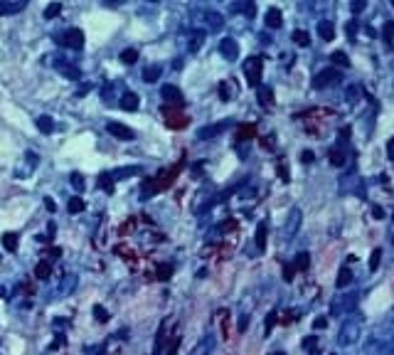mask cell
I'll return each instance as SVG.
<instances>
[{"mask_svg":"<svg viewBox=\"0 0 394 355\" xmlns=\"http://www.w3.org/2000/svg\"><path fill=\"white\" fill-rule=\"evenodd\" d=\"M360 328H362V321H360L357 316H350V318L340 325V330H338V345H340V348L352 345V343L360 338Z\"/></svg>","mask_w":394,"mask_h":355,"instance_id":"cell-1","label":"cell"},{"mask_svg":"<svg viewBox=\"0 0 394 355\" xmlns=\"http://www.w3.org/2000/svg\"><path fill=\"white\" fill-rule=\"evenodd\" d=\"M340 82H342V72L335 69V67H328V69H320L313 77V89H328V87H335Z\"/></svg>","mask_w":394,"mask_h":355,"instance_id":"cell-2","label":"cell"},{"mask_svg":"<svg viewBox=\"0 0 394 355\" xmlns=\"http://www.w3.org/2000/svg\"><path fill=\"white\" fill-rule=\"evenodd\" d=\"M37 165H40V155H37L35 150H28V153L23 155L20 165L15 168V178H18V180H28V178L35 173Z\"/></svg>","mask_w":394,"mask_h":355,"instance_id":"cell-3","label":"cell"},{"mask_svg":"<svg viewBox=\"0 0 394 355\" xmlns=\"http://www.w3.org/2000/svg\"><path fill=\"white\" fill-rule=\"evenodd\" d=\"M244 77H247V82L256 89L259 87V82H261V59L259 57H249L247 62H244Z\"/></svg>","mask_w":394,"mask_h":355,"instance_id":"cell-4","label":"cell"},{"mask_svg":"<svg viewBox=\"0 0 394 355\" xmlns=\"http://www.w3.org/2000/svg\"><path fill=\"white\" fill-rule=\"evenodd\" d=\"M59 42L67 45V47H72V50H82V47H84V32H82L79 28H69V30L62 35Z\"/></svg>","mask_w":394,"mask_h":355,"instance_id":"cell-5","label":"cell"},{"mask_svg":"<svg viewBox=\"0 0 394 355\" xmlns=\"http://www.w3.org/2000/svg\"><path fill=\"white\" fill-rule=\"evenodd\" d=\"M357 306V294H347V296H340L335 303H333V316H340V313H347Z\"/></svg>","mask_w":394,"mask_h":355,"instance_id":"cell-6","label":"cell"},{"mask_svg":"<svg viewBox=\"0 0 394 355\" xmlns=\"http://www.w3.org/2000/svg\"><path fill=\"white\" fill-rule=\"evenodd\" d=\"M55 67H57V72H59L62 77H67L69 82H79V79H82V69H79L77 64L67 62V59H59Z\"/></svg>","mask_w":394,"mask_h":355,"instance_id":"cell-7","label":"cell"},{"mask_svg":"<svg viewBox=\"0 0 394 355\" xmlns=\"http://www.w3.org/2000/svg\"><path fill=\"white\" fill-rule=\"evenodd\" d=\"M106 131L113 136V138H118V141H133V128H128V126H123V123H116V121H109L106 123Z\"/></svg>","mask_w":394,"mask_h":355,"instance_id":"cell-8","label":"cell"},{"mask_svg":"<svg viewBox=\"0 0 394 355\" xmlns=\"http://www.w3.org/2000/svg\"><path fill=\"white\" fill-rule=\"evenodd\" d=\"M215 345H217V338L215 335H205L202 340H197V345L190 350V355H212Z\"/></svg>","mask_w":394,"mask_h":355,"instance_id":"cell-9","label":"cell"},{"mask_svg":"<svg viewBox=\"0 0 394 355\" xmlns=\"http://www.w3.org/2000/svg\"><path fill=\"white\" fill-rule=\"evenodd\" d=\"M220 55H222L225 59H229V62H237V57H239V45H237V40L225 37V40L220 42Z\"/></svg>","mask_w":394,"mask_h":355,"instance_id":"cell-10","label":"cell"},{"mask_svg":"<svg viewBox=\"0 0 394 355\" xmlns=\"http://www.w3.org/2000/svg\"><path fill=\"white\" fill-rule=\"evenodd\" d=\"M227 128H229V121H222V123H212V126H205V128H200V131H197V138H200V141H210V138H215V136L225 133Z\"/></svg>","mask_w":394,"mask_h":355,"instance_id":"cell-11","label":"cell"},{"mask_svg":"<svg viewBox=\"0 0 394 355\" xmlns=\"http://www.w3.org/2000/svg\"><path fill=\"white\" fill-rule=\"evenodd\" d=\"M160 96H163L168 104H175V106L182 104V91H180L177 87H172V84H163V87H160Z\"/></svg>","mask_w":394,"mask_h":355,"instance_id":"cell-12","label":"cell"},{"mask_svg":"<svg viewBox=\"0 0 394 355\" xmlns=\"http://www.w3.org/2000/svg\"><path fill=\"white\" fill-rule=\"evenodd\" d=\"M25 0H8V3H0V15H15L25 10Z\"/></svg>","mask_w":394,"mask_h":355,"instance_id":"cell-13","label":"cell"},{"mask_svg":"<svg viewBox=\"0 0 394 355\" xmlns=\"http://www.w3.org/2000/svg\"><path fill=\"white\" fill-rule=\"evenodd\" d=\"M118 104H121V109H126V111H138L141 99H138L133 91H123V94H121V99H118Z\"/></svg>","mask_w":394,"mask_h":355,"instance_id":"cell-14","label":"cell"},{"mask_svg":"<svg viewBox=\"0 0 394 355\" xmlns=\"http://www.w3.org/2000/svg\"><path fill=\"white\" fill-rule=\"evenodd\" d=\"M298 227H301V210L296 207V210H291V215H288V220H286V237H293L296 232H298Z\"/></svg>","mask_w":394,"mask_h":355,"instance_id":"cell-15","label":"cell"},{"mask_svg":"<svg viewBox=\"0 0 394 355\" xmlns=\"http://www.w3.org/2000/svg\"><path fill=\"white\" fill-rule=\"evenodd\" d=\"M138 173H141V165H126V168H116L111 173V178H113V180H126V178H133Z\"/></svg>","mask_w":394,"mask_h":355,"instance_id":"cell-16","label":"cell"},{"mask_svg":"<svg viewBox=\"0 0 394 355\" xmlns=\"http://www.w3.org/2000/svg\"><path fill=\"white\" fill-rule=\"evenodd\" d=\"M281 23H283L281 10H279V8H269V10H266V28L279 30V28H281Z\"/></svg>","mask_w":394,"mask_h":355,"instance_id":"cell-17","label":"cell"},{"mask_svg":"<svg viewBox=\"0 0 394 355\" xmlns=\"http://www.w3.org/2000/svg\"><path fill=\"white\" fill-rule=\"evenodd\" d=\"M318 35L325 40V42H333L335 40V25L330 20H320L318 23Z\"/></svg>","mask_w":394,"mask_h":355,"instance_id":"cell-18","label":"cell"},{"mask_svg":"<svg viewBox=\"0 0 394 355\" xmlns=\"http://www.w3.org/2000/svg\"><path fill=\"white\" fill-rule=\"evenodd\" d=\"M160 74H163V69H160L158 64H148V67L143 69V82H145V84H155V82L160 79Z\"/></svg>","mask_w":394,"mask_h":355,"instance_id":"cell-19","label":"cell"},{"mask_svg":"<svg viewBox=\"0 0 394 355\" xmlns=\"http://www.w3.org/2000/svg\"><path fill=\"white\" fill-rule=\"evenodd\" d=\"M74 284H77V279L69 274V276H64L62 279V286H57V291H55V296L57 298H64L67 294H72V289H74Z\"/></svg>","mask_w":394,"mask_h":355,"instance_id":"cell-20","label":"cell"},{"mask_svg":"<svg viewBox=\"0 0 394 355\" xmlns=\"http://www.w3.org/2000/svg\"><path fill=\"white\" fill-rule=\"evenodd\" d=\"M205 20L210 23V30H215V32L225 28V18H222L220 13H215V10H207V13H205Z\"/></svg>","mask_w":394,"mask_h":355,"instance_id":"cell-21","label":"cell"},{"mask_svg":"<svg viewBox=\"0 0 394 355\" xmlns=\"http://www.w3.org/2000/svg\"><path fill=\"white\" fill-rule=\"evenodd\" d=\"M205 45V30H195L190 35V52H200Z\"/></svg>","mask_w":394,"mask_h":355,"instance_id":"cell-22","label":"cell"},{"mask_svg":"<svg viewBox=\"0 0 394 355\" xmlns=\"http://www.w3.org/2000/svg\"><path fill=\"white\" fill-rule=\"evenodd\" d=\"M350 284H352V271H350V266H342V269L338 271L335 286H338V289H345V286H350Z\"/></svg>","mask_w":394,"mask_h":355,"instance_id":"cell-23","label":"cell"},{"mask_svg":"<svg viewBox=\"0 0 394 355\" xmlns=\"http://www.w3.org/2000/svg\"><path fill=\"white\" fill-rule=\"evenodd\" d=\"M256 96H259V101H261L264 106H271V101H274V91H271V87H264V84H259V87H256Z\"/></svg>","mask_w":394,"mask_h":355,"instance_id":"cell-24","label":"cell"},{"mask_svg":"<svg viewBox=\"0 0 394 355\" xmlns=\"http://www.w3.org/2000/svg\"><path fill=\"white\" fill-rule=\"evenodd\" d=\"M50 274H52V264H50L47 259H42V262L35 266V276H37L40 281H47V279H50Z\"/></svg>","mask_w":394,"mask_h":355,"instance_id":"cell-25","label":"cell"},{"mask_svg":"<svg viewBox=\"0 0 394 355\" xmlns=\"http://www.w3.org/2000/svg\"><path fill=\"white\" fill-rule=\"evenodd\" d=\"M232 10L234 13H244V15H249V18H254V3H249V0H239V3H232Z\"/></svg>","mask_w":394,"mask_h":355,"instance_id":"cell-26","label":"cell"},{"mask_svg":"<svg viewBox=\"0 0 394 355\" xmlns=\"http://www.w3.org/2000/svg\"><path fill=\"white\" fill-rule=\"evenodd\" d=\"M254 244H256V249H259V252H264V249H266V222H261V225H259V230H256V235H254Z\"/></svg>","mask_w":394,"mask_h":355,"instance_id":"cell-27","label":"cell"},{"mask_svg":"<svg viewBox=\"0 0 394 355\" xmlns=\"http://www.w3.org/2000/svg\"><path fill=\"white\" fill-rule=\"evenodd\" d=\"M35 123H37V128H40L42 133H52V131H55V121H52L50 116H45V114H42V116H37V121H35Z\"/></svg>","mask_w":394,"mask_h":355,"instance_id":"cell-28","label":"cell"},{"mask_svg":"<svg viewBox=\"0 0 394 355\" xmlns=\"http://www.w3.org/2000/svg\"><path fill=\"white\" fill-rule=\"evenodd\" d=\"M310 266V254L308 252H301L298 257H296V262H293V269H298V271H306Z\"/></svg>","mask_w":394,"mask_h":355,"instance_id":"cell-29","label":"cell"},{"mask_svg":"<svg viewBox=\"0 0 394 355\" xmlns=\"http://www.w3.org/2000/svg\"><path fill=\"white\" fill-rule=\"evenodd\" d=\"M293 42H296L298 47H308V45H310V35H308L306 30H293Z\"/></svg>","mask_w":394,"mask_h":355,"instance_id":"cell-30","label":"cell"},{"mask_svg":"<svg viewBox=\"0 0 394 355\" xmlns=\"http://www.w3.org/2000/svg\"><path fill=\"white\" fill-rule=\"evenodd\" d=\"M3 247H5L8 252H15V249H18V235H15V232H5V235H3Z\"/></svg>","mask_w":394,"mask_h":355,"instance_id":"cell-31","label":"cell"},{"mask_svg":"<svg viewBox=\"0 0 394 355\" xmlns=\"http://www.w3.org/2000/svg\"><path fill=\"white\" fill-rule=\"evenodd\" d=\"M121 62H123V64H136V62H138V50H133V47L123 50V52H121Z\"/></svg>","mask_w":394,"mask_h":355,"instance_id":"cell-32","label":"cell"},{"mask_svg":"<svg viewBox=\"0 0 394 355\" xmlns=\"http://www.w3.org/2000/svg\"><path fill=\"white\" fill-rule=\"evenodd\" d=\"M382 40H384L387 47L392 45V40H394V20H392V23H384V28H382Z\"/></svg>","mask_w":394,"mask_h":355,"instance_id":"cell-33","label":"cell"},{"mask_svg":"<svg viewBox=\"0 0 394 355\" xmlns=\"http://www.w3.org/2000/svg\"><path fill=\"white\" fill-rule=\"evenodd\" d=\"M62 13V3H50L47 8H45V20H52V18H57Z\"/></svg>","mask_w":394,"mask_h":355,"instance_id":"cell-34","label":"cell"},{"mask_svg":"<svg viewBox=\"0 0 394 355\" xmlns=\"http://www.w3.org/2000/svg\"><path fill=\"white\" fill-rule=\"evenodd\" d=\"M330 163H333L335 168H342V165H345V155H342L340 148H333V150H330Z\"/></svg>","mask_w":394,"mask_h":355,"instance_id":"cell-35","label":"cell"},{"mask_svg":"<svg viewBox=\"0 0 394 355\" xmlns=\"http://www.w3.org/2000/svg\"><path fill=\"white\" fill-rule=\"evenodd\" d=\"M67 210H69L72 215H77V212H82V210H84V200H82L79 195H77V198H72V200L67 203Z\"/></svg>","mask_w":394,"mask_h":355,"instance_id":"cell-36","label":"cell"},{"mask_svg":"<svg viewBox=\"0 0 394 355\" xmlns=\"http://www.w3.org/2000/svg\"><path fill=\"white\" fill-rule=\"evenodd\" d=\"M170 274H172V266H170V264H160V266L155 269V276H158L160 281H165V279H170Z\"/></svg>","mask_w":394,"mask_h":355,"instance_id":"cell-37","label":"cell"},{"mask_svg":"<svg viewBox=\"0 0 394 355\" xmlns=\"http://www.w3.org/2000/svg\"><path fill=\"white\" fill-rule=\"evenodd\" d=\"M345 96H347V101H350V104H355V101L362 96V89L352 84V87H347V94H345Z\"/></svg>","mask_w":394,"mask_h":355,"instance_id":"cell-38","label":"cell"},{"mask_svg":"<svg viewBox=\"0 0 394 355\" xmlns=\"http://www.w3.org/2000/svg\"><path fill=\"white\" fill-rule=\"evenodd\" d=\"M379 259H382V249H374V252L369 254V269H372V271L379 269Z\"/></svg>","mask_w":394,"mask_h":355,"instance_id":"cell-39","label":"cell"},{"mask_svg":"<svg viewBox=\"0 0 394 355\" xmlns=\"http://www.w3.org/2000/svg\"><path fill=\"white\" fill-rule=\"evenodd\" d=\"M94 316H96L99 323H106V321H109V311H106L104 306H99V303L94 306Z\"/></svg>","mask_w":394,"mask_h":355,"instance_id":"cell-40","label":"cell"},{"mask_svg":"<svg viewBox=\"0 0 394 355\" xmlns=\"http://www.w3.org/2000/svg\"><path fill=\"white\" fill-rule=\"evenodd\" d=\"M330 59H333V62H338V64H342V67H350V59H347V55H345V52H333V55H330Z\"/></svg>","mask_w":394,"mask_h":355,"instance_id":"cell-41","label":"cell"},{"mask_svg":"<svg viewBox=\"0 0 394 355\" xmlns=\"http://www.w3.org/2000/svg\"><path fill=\"white\" fill-rule=\"evenodd\" d=\"M254 133H256V126H244V128L239 131V138H237V141H249Z\"/></svg>","mask_w":394,"mask_h":355,"instance_id":"cell-42","label":"cell"},{"mask_svg":"<svg viewBox=\"0 0 394 355\" xmlns=\"http://www.w3.org/2000/svg\"><path fill=\"white\" fill-rule=\"evenodd\" d=\"M303 350H306V353H315V350H318V340H315L313 335H308V338L303 340Z\"/></svg>","mask_w":394,"mask_h":355,"instance_id":"cell-43","label":"cell"},{"mask_svg":"<svg viewBox=\"0 0 394 355\" xmlns=\"http://www.w3.org/2000/svg\"><path fill=\"white\" fill-rule=\"evenodd\" d=\"M111 180H113V178H111V173H101V178H99V183H101V185H104L109 193L113 190V183H111Z\"/></svg>","mask_w":394,"mask_h":355,"instance_id":"cell-44","label":"cell"},{"mask_svg":"<svg viewBox=\"0 0 394 355\" xmlns=\"http://www.w3.org/2000/svg\"><path fill=\"white\" fill-rule=\"evenodd\" d=\"M72 188H74V190H79V193L84 190V178H82L79 173H72Z\"/></svg>","mask_w":394,"mask_h":355,"instance_id":"cell-45","label":"cell"},{"mask_svg":"<svg viewBox=\"0 0 394 355\" xmlns=\"http://www.w3.org/2000/svg\"><path fill=\"white\" fill-rule=\"evenodd\" d=\"M276 318H279V313H276V311H271V313L266 316V328H264V330H266V335L271 333V328H274V323H276Z\"/></svg>","mask_w":394,"mask_h":355,"instance_id":"cell-46","label":"cell"},{"mask_svg":"<svg viewBox=\"0 0 394 355\" xmlns=\"http://www.w3.org/2000/svg\"><path fill=\"white\" fill-rule=\"evenodd\" d=\"M382 353H384V355H394V335H392V338H389V340L382 345Z\"/></svg>","mask_w":394,"mask_h":355,"instance_id":"cell-47","label":"cell"},{"mask_svg":"<svg viewBox=\"0 0 394 355\" xmlns=\"http://www.w3.org/2000/svg\"><path fill=\"white\" fill-rule=\"evenodd\" d=\"M220 96H222V101H229V87H227V82H220Z\"/></svg>","mask_w":394,"mask_h":355,"instance_id":"cell-48","label":"cell"},{"mask_svg":"<svg viewBox=\"0 0 394 355\" xmlns=\"http://www.w3.org/2000/svg\"><path fill=\"white\" fill-rule=\"evenodd\" d=\"M293 271H296L293 264H286V266H283V279H286V281H293Z\"/></svg>","mask_w":394,"mask_h":355,"instance_id":"cell-49","label":"cell"},{"mask_svg":"<svg viewBox=\"0 0 394 355\" xmlns=\"http://www.w3.org/2000/svg\"><path fill=\"white\" fill-rule=\"evenodd\" d=\"M350 8H352V13H362V10L367 8V3H365V0H355V3H352Z\"/></svg>","mask_w":394,"mask_h":355,"instance_id":"cell-50","label":"cell"},{"mask_svg":"<svg viewBox=\"0 0 394 355\" xmlns=\"http://www.w3.org/2000/svg\"><path fill=\"white\" fill-rule=\"evenodd\" d=\"M177 345H180V338H172V343H170V348H168L165 355H175V353H177Z\"/></svg>","mask_w":394,"mask_h":355,"instance_id":"cell-51","label":"cell"},{"mask_svg":"<svg viewBox=\"0 0 394 355\" xmlns=\"http://www.w3.org/2000/svg\"><path fill=\"white\" fill-rule=\"evenodd\" d=\"M372 217H377V220H382V217H384V210H382L379 205H374V207H372Z\"/></svg>","mask_w":394,"mask_h":355,"instance_id":"cell-52","label":"cell"},{"mask_svg":"<svg viewBox=\"0 0 394 355\" xmlns=\"http://www.w3.org/2000/svg\"><path fill=\"white\" fill-rule=\"evenodd\" d=\"M279 173H281V178L288 183V170H286V163H279Z\"/></svg>","mask_w":394,"mask_h":355,"instance_id":"cell-53","label":"cell"},{"mask_svg":"<svg viewBox=\"0 0 394 355\" xmlns=\"http://www.w3.org/2000/svg\"><path fill=\"white\" fill-rule=\"evenodd\" d=\"M325 325H328V321H325V318H318V321H313V328H318V330H323Z\"/></svg>","mask_w":394,"mask_h":355,"instance_id":"cell-54","label":"cell"},{"mask_svg":"<svg viewBox=\"0 0 394 355\" xmlns=\"http://www.w3.org/2000/svg\"><path fill=\"white\" fill-rule=\"evenodd\" d=\"M45 207H47L50 212H55V210H57V205L52 203V198H45Z\"/></svg>","mask_w":394,"mask_h":355,"instance_id":"cell-55","label":"cell"},{"mask_svg":"<svg viewBox=\"0 0 394 355\" xmlns=\"http://www.w3.org/2000/svg\"><path fill=\"white\" fill-rule=\"evenodd\" d=\"M387 155H389V158H394V138L387 143Z\"/></svg>","mask_w":394,"mask_h":355,"instance_id":"cell-56","label":"cell"},{"mask_svg":"<svg viewBox=\"0 0 394 355\" xmlns=\"http://www.w3.org/2000/svg\"><path fill=\"white\" fill-rule=\"evenodd\" d=\"M234 227H237V222H234V220H232V222H225V225H222V230H225V232H229V230H234Z\"/></svg>","mask_w":394,"mask_h":355,"instance_id":"cell-57","label":"cell"},{"mask_svg":"<svg viewBox=\"0 0 394 355\" xmlns=\"http://www.w3.org/2000/svg\"><path fill=\"white\" fill-rule=\"evenodd\" d=\"M303 163H313V153H310V150L303 153Z\"/></svg>","mask_w":394,"mask_h":355,"instance_id":"cell-58","label":"cell"},{"mask_svg":"<svg viewBox=\"0 0 394 355\" xmlns=\"http://www.w3.org/2000/svg\"><path fill=\"white\" fill-rule=\"evenodd\" d=\"M271 355H286V353H271Z\"/></svg>","mask_w":394,"mask_h":355,"instance_id":"cell-59","label":"cell"},{"mask_svg":"<svg viewBox=\"0 0 394 355\" xmlns=\"http://www.w3.org/2000/svg\"><path fill=\"white\" fill-rule=\"evenodd\" d=\"M0 296H3V286H0Z\"/></svg>","mask_w":394,"mask_h":355,"instance_id":"cell-60","label":"cell"},{"mask_svg":"<svg viewBox=\"0 0 394 355\" xmlns=\"http://www.w3.org/2000/svg\"><path fill=\"white\" fill-rule=\"evenodd\" d=\"M392 242H394V239H392Z\"/></svg>","mask_w":394,"mask_h":355,"instance_id":"cell-61","label":"cell"}]
</instances>
